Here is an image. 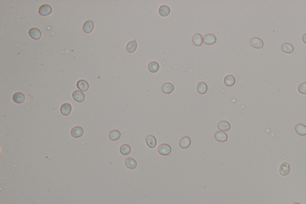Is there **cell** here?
<instances>
[{"label": "cell", "instance_id": "cell-1", "mask_svg": "<svg viewBox=\"0 0 306 204\" xmlns=\"http://www.w3.org/2000/svg\"><path fill=\"white\" fill-rule=\"evenodd\" d=\"M171 152L172 149L168 144H162L158 147V152L163 156H168L170 154Z\"/></svg>", "mask_w": 306, "mask_h": 204}, {"label": "cell", "instance_id": "cell-2", "mask_svg": "<svg viewBox=\"0 0 306 204\" xmlns=\"http://www.w3.org/2000/svg\"><path fill=\"white\" fill-rule=\"evenodd\" d=\"M52 13V8L47 4L43 5L39 9V13L41 16H46L50 15Z\"/></svg>", "mask_w": 306, "mask_h": 204}, {"label": "cell", "instance_id": "cell-3", "mask_svg": "<svg viewBox=\"0 0 306 204\" xmlns=\"http://www.w3.org/2000/svg\"><path fill=\"white\" fill-rule=\"evenodd\" d=\"M251 45L255 49H261L264 46V43L263 40L258 37H254L251 40Z\"/></svg>", "mask_w": 306, "mask_h": 204}, {"label": "cell", "instance_id": "cell-4", "mask_svg": "<svg viewBox=\"0 0 306 204\" xmlns=\"http://www.w3.org/2000/svg\"><path fill=\"white\" fill-rule=\"evenodd\" d=\"M126 167L130 170H134L137 167V164L136 160L132 157H127L124 160Z\"/></svg>", "mask_w": 306, "mask_h": 204}, {"label": "cell", "instance_id": "cell-5", "mask_svg": "<svg viewBox=\"0 0 306 204\" xmlns=\"http://www.w3.org/2000/svg\"><path fill=\"white\" fill-rule=\"evenodd\" d=\"M84 133L83 129L80 126H75L71 131V134L74 138H80L83 135Z\"/></svg>", "mask_w": 306, "mask_h": 204}, {"label": "cell", "instance_id": "cell-6", "mask_svg": "<svg viewBox=\"0 0 306 204\" xmlns=\"http://www.w3.org/2000/svg\"><path fill=\"white\" fill-rule=\"evenodd\" d=\"M203 42L207 45H212L217 42V38L213 34H207L204 37Z\"/></svg>", "mask_w": 306, "mask_h": 204}, {"label": "cell", "instance_id": "cell-7", "mask_svg": "<svg viewBox=\"0 0 306 204\" xmlns=\"http://www.w3.org/2000/svg\"><path fill=\"white\" fill-rule=\"evenodd\" d=\"M217 127L221 131L227 132L230 129L231 125L228 121H225V120H222L218 123Z\"/></svg>", "mask_w": 306, "mask_h": 204}, {"label": "cell", "instance_id": "cell-8", "mask_svg": "<svg viewBox=\"0 0 306 204\" xmlns=\"http://www.w3.org/2000/svg\"><path fill=\"white\" fill-rule=\"evenodd\" d=\"M72 97L75 101L77 102H83L85 99V94L80 90H75L72 93Z\"/></svg>", "mask_w": 306, "mask_h": 204}, {"label": "cell", "instance_id": "cell-9", "mask_svg": "<svg viewBox=\"0 0 306 204\" xmlns=\"http://www.w3.org/2000/svg\"><path fill=\"white\" fill-rule=\"evenodd\" d=\"M145 141L148 147L151 149L154 148L157 145V139L155 137L152 135H147L145 138Z\"/></svg>", "mask_w": 306, "mask_h": 204}, {"label": "cell", "instance_id": "cell-10", "mask_svg": "<svg viewBox=\"0 0 306 204\" xmlns=\"http://www.w3.org/2000/svg\"><path fill=\"white\" fill-rule=\"evenodd\" d=\"M290 172V167L287 162L282 163L279 167V173L283 176H286L289 174Z\"/></svg>", "mask_w": 306, "mask_h": 204}, {"label": "cell", "instance_id": "cell-11", "mask_svg": "<svg viewBox=\"0 0 306 204\" xmlns=\"http://www.w3.org/2000/svg\"><path fill=\"white\" fill-rule=\"evenodd\" d=\"M72 111V106L69 103H64L61 107V112L64 116H68Z\"/></svg>", "mask_w": 306, "mask_h": 204}, {"label": "cell", "instance_id": "cell-12", "mask_svg": "<svg viewBox=\"0 0 306 204\" xmlns=\"http://www.w3.org/2000/svg\"><path fill=\"white\" fill-rule=\"evenodd\" d=\"M83 31L84 32L89 34L93 31L94 28V23L92 20H87L83 25Z\"/></svg>", "mask_w": 306, "mask_h": 204}, {"label": "cell", "instance_id": "cell-13", "mask_svg": "<svg viewBox=\"0 0 306 204\" xmlns=\"http://www.w3.org/2000/svg\"><path fill=\"white\" fill-rule=\"evenodd\" d=\"M191 142V139L188 136H184L179 141V147L184 149H187L190 146Z\"/></svg>", "mask_w": 306, "mask_h": 204}, {"label": "cell", "instance_id": "cell-14", "mask_svg": "<svg viewBox=\"0 0 306 204\" xmlns=\"http://www.w3.org/2000/svg\"><path fill=\"white\" fill-rule=\"evenodd\" d=\"M29 35L34 40H40L42 36L41 32L37 28H31L29 31Z\"/></svg>", "mask_w": 306, "mask_h": 204}, {"label": "cell", "instance_id": "cell-15", "mask_svg": "<svg viewBox=\"0 0 306 204\" xmlns=\"http://www.w3.org/2000/svg\"><path fill=\"white\" fill-rule=\"evenodd\" d=\"M158 13L162 17H167L170 13V8L166 5H161L158 10Z\"/></svg>", "mask_w": 306, "mask_h": 204}, {"label": "cell", "instance_id": "cell-16", "mask_svg": "<svg viewBox=\"0 0 306 204\" xmlns=\"http://www.w3.org/2000/svg\"><path fill=\"white\" fill-rule=\"evenodd\" d=\"M203 42V38L202 35L200 34H196L193 37V43L196 46H201Z\"/></svg>", "mask_w": 306, "mask_h": 204}, {"label": "cell", "instance_id": "cell-17", "mask_svg": "<svg viewBox=\"0 0 306 204\" xmlns=\"http://www.w3.org/2000/svg\"><path fill=\"white\" fill-rule=\"evenodd\" d=\"M77 87L80 90L86 92L89 88V85L85 80H80L77 83Z\"/></svg>", "mask_w": 306, "mask_h": 204}, {"label": "cell", "instance_id": "cell-18", "mask_svg": "<svg viewBox=\"0 0 306 204\" xmlns=\"http://www.w3.org/2000/svg\"><path fill=\"white\" fill-rule=\"evenodd\" d=\"M162 91L164 93L170 94L175 89L173 85L171 83H166L162 86Z\"/></svg>", "mask_w": 306, "mask_h": 204}, {"label": "cell", "instance_id": "cell-19", "mask_svg": "<svg viewBox=\"0 0 306 204\" xmlns=\"http://www.w3.org/2000/svg\"><path fill=\"white\" fill-rule=\"evenodd\" d=\"M215 138L219 142H225L228 139V135L222 131H218L215 134Z\"/></svg>", "mask_w": 306, "mask_h": 204}, {"label": "cell", "instance_id": "cell-20", "mask_svg": "<svg viewBox=\"0 0 306 204\" xmlns=\"http://www.w3.org/2000/svg\"><path fill=\"white\" fill-rule=\"evenodd\" d=\"M295 132L299 135L305 136L306 135V126L303 124H298L295 126Z\"/></svg>", "mask_w": 306, "mask_h": 204}, {"label": "cell", "instance_id": "cell-21", "mask_svg": "<svg viewBox=\"0 0 306 204\" xmlns=\"http://www.w3.org/2000/svg\"><path fill=\"white\" fill-rule=\"evenodd\" d=\"M236 82V79L233 75L229 74L225 77L224 78V83L225 85L228 87H231L234 85Z\"/></svg>", "mask_w": 306, "mask_h": 204}, {"label": "cell", "instance_id": "cell-22", "mask_svg": "<svg viewBox=\"0 0 306 204\" xmlns=\"http://www.w3.org/2000/svg\"><path fill=\"white\" fill-rule=\"evenodd\" d=\"M207 89H208L207 85L204 82H201L197 84V90L199 92V93L202 94V95L205 94L207 92Z\"/></svg>", "mask_w": 306, "mask_h": 204}, {"label": "cell", "instance_id": "cell-23", "mask_svg": "<svg viewBox=\"0 0 306 204\" xmlns=\"http://www.w3.org/2000/svg\"><path fill=\"white\" fill-rule=\"evenodd\" d=\"M13 100L16 103L22 104L25 101V97L22 93L17 92L14 94L13 97Z\"/></svg>", "mask_w": 306, "mask_h": 204}, {"label": "cell", "instance_id": "cell-24", "mask_svg": "<svg viewBox=\"0 0 306 204\" xmlns=\"http://www.w3.org/2000/svg\"><path fill=\"white\" fill-rule=\"evenodd\" d=\"M137 47V44L136 41H129L127 45H126V50L129 53H134V51H136V49Z\"/></svg>", "mask_w": 306, "mask_h": 204}, {"label": "cell", "instance_id": "cell-25", "mask_svg": "<svg viewBox=\"0 0 306 204\" xmlns=\"http://www.w3.org/2000/svg\"><path fill=\"white\" fill-rule=\"evenodd\" d=\"M281 49L282 51L286 53H293L294 48V46L289 43H285L282 44L281 46Z\"/></svg>", "mask_w": 306, "mask_h": 204}, {"label": "cell", "instance_id": "cell-26", "mask_svg": "<svg viewBox=\"0 0 306 204\" xmlns=\"http://www.w3.org/2000/svg\"><path fill=\"white\" fill-rule=\"evenodd\" d=\"M159 68H160L159 64L155 61H152L150 62L148 65V69L149 71H150L152 73H155L157 72L159 70Z\"/></svg>", "mask_w": 306, "mask_h": 204}, {"label": "cell", "instance_id": "cell-27", "mask_svg": "<svg viewBox=\"0 0 306 204\" xmlns=\"http://www.w3.org/2000/svg\"><path fill=\"white\" fill-rule=\"evenodd\" d=\"M121 136V133L118 130H113L110 132L109 134V138L112 141H116L119 139Z\"/></svg>", "mask_w": 306, "mask_h": 204}, {"label": "cell", "instance_id": "cell-28", "mask_svg": "<svg viewBox=\"0 0 306 204\" xmlns=\"http://www.w3.org/2000/svg\"><path fill=\"white\" fill-rule=\"evenodd\" d=\"M131 152V147L129 145L123 144L120 147V152L123 155H127Z\"/></svg>", "mask_w": 306, "mask_h": 204}, {"label": "cell", "instance_id": "cell-29", "mask_svg": "<svg viewBox=\"0 0 306 204\" xmlns=\"http://www.w3.org/2000/svg\"><path fill=\"white\" fill-rule=\"evenodd\" d=\"M298 90L301 94H306V82L302 83L298 86Z\"/></svg>", "mask_w": 306, "mask_h": 204}, {"label": "cell", "instance_id": "cell-30", "mask_svg": "<svg viewBox=\"0 0 306 204\" xmlns=\"http://www.w3.org/2000/svg\"><path fill=\"white\" fill-rule=\"evenodd\" d=\"M302 40H303V41L305 44H306V34H304V35H303V37H302Z\"/></svg>", "mask_w": 306, "mask_h": 204}, {"label": "cell", "instance_id": "cell-31", "mask_svg": "<svg viewBox=\"0 0 306 204\" xmlns=\"http://www.w3.org/2000/svg\"><path fill=\"white\" fill-rule=\"evenodd\" d=\"M300 204V203H298V202H295V203H294V204Z\"/></svg>", "mask_w": 306, "mask_h": 204}]
</instances>
